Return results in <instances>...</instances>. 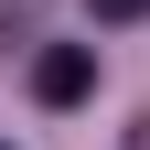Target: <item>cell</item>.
I'll list each match as a JSON object with an SVG mask.
<instances>
[{
	"mask_svg": "<svg viewBox=\"0 0 150 150\" xmlns=\"http://www.w3.org/2000/svg\"><path fill=\"white\" fill-rule=\"evenodd\" d=\"M32 97H43V107L97 97V43H54V54H32Z\"/></svg>",
	"mask_w": 150,
	"mask_h": 150,
	"instance_id": "obj_1",
	"label": "cell"
},
{
	"mask_svg": "<svg viewBox=\"0 0 150 150\" xmlns=\"http://www.w3.org/2000/svg\"><path fill=\"white\" fill-rule=\"evenodd\" d=\"M139 11H150V0H97V22H139Z\"/></svg>",
	"mask_w": 150,
	"mask_h": 150,
	"instance_id": "obj_2",
	"label": "cell"
},
{
	"mask_svg": "<svg viewBox=\"0 0 150 150\" xmlns=\"http://www.w3.org/2000/svg\"><path fill=\"white\" fill-rule=\"evenodd\" d=\"M118 150H150V118H129V139H118Z\"/></svg>",
	"mask_w": 150,
	"mask_h": 150,
	"instance_id": "obj_3",
	"label": "cell"
}]
</instances>
